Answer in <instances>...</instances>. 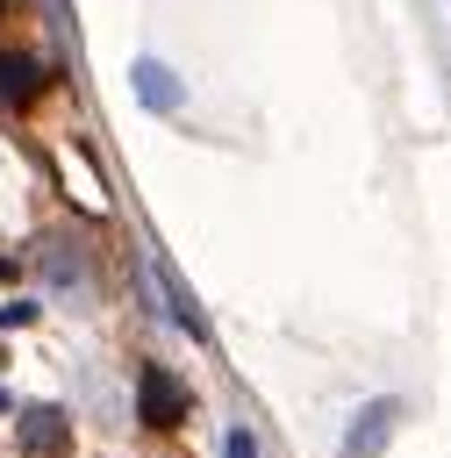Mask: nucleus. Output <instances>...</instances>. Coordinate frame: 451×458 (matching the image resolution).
I'll list each match as a JSON object with an SVG mask.
<instances>
[{
    "label": "nucleus",
    "instance_id": "nucleus-3",
    "mask_svg": "<svg viewBox=\"0 0 451 458\" xmlns=\"http://www.w3.org/2000/svg\"><path fill=\"white\" fill-rule=\"evenodd\" d=\"M387 429H394V401H372V408H365V422H351L344 451H351V458H372V451L387 444Z\"/></svg>",
    "mask_w": 451,
    "mask_h": 458
},
{
    "label": "nucleus",
    "instance_id": "nucleus-5",
    "mask_svg": "<svg viewBox=\"0 0 451 458\" xmlns=\"http://www.w3.org/2000/svg\"><path fill=\"white\" fill-rule=\"evenodd\" d=\"M136 86H143V100L150 107H172L179 93H172V79H165V64H136Z\"/></svg>",
    "mask_w": 451,
    "mask_h": 458
},
{
    "label": "nucleus",
    "instance_id": "nucleus-1",
    "mask_svg": "<svg viewBox=\"0 0 451 458\" xmlns=\"http://www.w3.org/2000/svg\"><path fill=\"white\" fill-rule=\"evenodd\" d=\"M136 408H143L150 429H172V422L186 415V386H179L165 365H143V379H136Z\"/></svg>",
    "mask_w": 451,
    "mask_h": 458
},
{
    "label": "nucleus",
    "instance_id": "nucleus-2",
    "mask_svg": "<svg viewBox=\"0 0 451 458\" xmlns=\"http://www.w3.org/2000/svg\"><path fill=\"white\" fill-rule=\"evenodd\" d=\"M21 451H29V458H64V451H72V422H64L57 408H29V415H21Z\"/></svg>",
    "mask_w": 451,
    "mask_h": 458
},
{
    "label": "nucleus",
    "instance_id": "nucleus-4",
    "mask_svg": "<svg viewBox=\"0 0 451 458\" xmlns=\"http://www.w3.org/2000/svg\"><path fill=\"white\" fill-rule=\"evenodd\" d=\"M36 86H43V64L36 57H0V93L7 100H36Z\"/></svg>",
    "mask_w": 451,
    "mask_h": 458
},
{
    "label": "nucleus",
    "instance_id": "nucleus-6",
    "mask_svg": "<svg viewBox=\"0 0 451 458\" xmlns=\"http://www.w3.org/2000/svg\"><path fill=\"white\" fill-rule=\"evenodd\" d=\"M229 458H258V444H251V429H229V444H222Z\"/></svg>",
    "mask_w": 451,
    "mask_h": 458
}]
</instances>
